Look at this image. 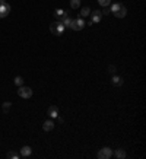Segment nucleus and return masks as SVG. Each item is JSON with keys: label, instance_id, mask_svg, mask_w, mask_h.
<instances>
[{"label": "nucleus", "instance_id": "f257e3e1", "mask_svg": "<svg viewBox=\"0 0 146 159\" xmlns=\"http://www.w3.org/2000/svg\"><path fill=\"white\" fill-rule=\"evenodd\" d=\"M64 25L60 22V20H55L54 23H51L50 25V32L53 34V35H63V32H64Z\"/></svg>", "mask_w": 146, "mask_h": 159}, {"label": "nucleus", "instance_id": "f03ea898", "mask_svg": "<svg viewBox=\"0 0 146 159\" xmlns=\"http://www.w3.org/2000/svg\"><path fill=\"white\" fill-rule=\"evenodd\" d=\"M18 95L20 96V98H25V99H28V98H31V96H32V89L28 88V86H19Z\"/></svg>", "mask_w": 146, "mask_h": 159}, {"label": "nucleus", "instance_id": "7ed1b4c3", "mask_svg": "<svg viewBox=\"0 0 146 159\" xmlns=\"http://www.w3.org/2000/svg\"><path fill=\"white\" fill-rule=\"evenodd\" d=\"M83 26H85V20L82 18H77V19H74V20L72 19L70 28H72L73 31H80V29H83Z\"/></svg>", "mask_w": 146, "mask_h": 159}, {"label": "nucleus", "instance_id": "20e7f679", "mask_svg": "<svg viewBox=\"0 0 146 159\" xmlns=\"http://www.w3.org/2000/svg\"><path fill=\"white\" fill-rule=\"evenodd\" d=\"M112 156V150L110 147H102L99 152H98V158L99 159H108Z\"/></svg>", "mask_w": 146, "mask_h": 159}, {"label": "nucleus", "instance_id": "39448f33", "mask_svg": "<svg viewBox=\"0 0 146 159\" xmlns=\"http://www.w3.org/2000/svg\"><path fill=\"white\" fill-rule=\"evenodd\" d=\"M10 12V4L4 3V4H0V18H6Z\"/></svg>", "mask_w": 146, "mask_h": 159}, {"label": "nucleus", "instance_id": "423d86ee", "mask_svg": "<svg viewBox=\"0 0 146 159\" xmlns=\"http://www.w3.org/2000/svg\"><path fill=\"white\" fill-rule=\"evenodd\" d=\"M112 13H114V16H115V18L121 19V18H124V16L127 15V9H126V6H124V4H121V7H120L118 10L112 12Z\"/></svg>", "mask_w": 146, "mask_h": 159}, {"label": "nucleus", "instance_id": "0eeeda50", "mask_svg": "<svg viewBox=\"0 0 146 159\" xmlns=\"http://www.w3.org/2000/svg\"><path fill=\"white\" fill-rule=\"evenodd\" d=\"M47 114H48V117H50V118H55V117H58V108H57L55 105L48 106Z\"/></svg>", "mask_w": 146, "mask_h": 159}, {"label": "nucleus", "instance_id": "6e6552de", "mask_svg": "<svg viewBox=\"0 0 146 159\" xmlns=\"http://www.w3.org/2000/svg\"><path fill=\"white\" fill-rule=\"evenodd\" d=\"M101 16H102L101 10H93L91 13V22L92 23H98V22L101 20Z\"/></svg>", "mask_w": 146, "mask_h": 159}, {"label": "nucleus", "instance_id": "1a4fd4ad", "mask_svg": "<svg viewBox=\"0 0 146 159\" xmlns=\"http://www.w3.org/2000/svg\"><path fill=\"white\" fill-rule=\"evenodd\" d=\"M54 18L57 19V20H60V22H61L64 18H67V13H66L63 9H57V10L54 12Z\"/></svg>", "mask_w": 146, "mask_h": 159}, {"label": "nucleus", "instance_id": "9d476101", "mask_svg": "<svg viewBox=\"0 0 146 159\" xmlns=\"http://www.w3.org/2000/svg\"><path fill=\"white\" fill-rule=\"evenodd\" d=\"M42 128H44V131H51V130L54 128L53 120H45V121L42 123Z\"/></svg>", "mask_w": 146, "mask_h": 159}, {"label": "nucleus", "instance_id": "9b49d317", "mask_svg": "<svg viewBox=\"0 0 146 159\" xmlns=\"http://www.w3.org/2000/svg\"><path fill=\"white\" fill-rule=\"evenodd\" d=\"M31 153H32V149H31L29 146H23V147L20 149V156H23V158L31 156Z\"/></svg>", "mask_w": 146, "mask_h": 159}, {"label": "nucleus", "instance_id": "f8f14e48", "mask_svg": "<svg viewBox=\"0 0 146 159\" xmlns=\"http://www.w3.org/2000/svg\"><path fill=\"white\" fill-rule=\"evenodd\" d=\"M111 82H112V85L114 86H121L123 85V77H120V76H112V79H111Z\"/></svg>", "mask_w": 146, "mask_h": 159}, {"label": "nucleus", "instance_id": "ddd939ff", "mask_svg": "<svg viewBox=\"0 0 146 159\" xmlns=\"http://www.w3.org/2000/svg\"><path fill=\"white\" fill-rule=\"evenodd\" d=\"M112 155L115 156V158H118V159H124L127 155H126V152L123 150V149H117L115 152H112Z\"/></svg>", "mask_w": 146, "mask_h": 159}, {"label": "nucleus", "instance_id": "4468645a", "mask_svg": "<svg viewBox=\"0 0 146 159\" xmlns=\"http://www.w3.org/2000/svg\"><path fill=\"white\" fill-rule=\"evenodd\" d=\"M91 15V10H89V7H82L80 9V16L82 18H85V16H89Z\"/></svg>", "mask_w": 146, "mask_h": 159}, {"label": "nucleus", "instance_id": "2eb2a0df", "mask_svg": "<svg viewBox=\"0 0 146 159\" xmlns=\"http://www.w3.org/2000/svg\"><path fill=\"white\" fill-rule=\"evenodd\" d=\"M61 23L64 25V28H70V23H72V18H64L63 20H61Z\"/></svg>", "mask_w": 146, "mask_h": 159}, {"label": "nucleus", "instance_id": "dca6fc26", "mask_svg": "<svg viewBox=\"0 0 146 159\" xmlns=\"http://www.w3.org/2000/svg\"><path fill=\"white\" fill-rule=\"evenodd\" d=\"M80 6V0H70V7L72 9H79Z\"/></svg>", "mask_w": 146, "mask_h": 159}, {"label": "nucleus", "instance_id": "f3484780", "mask_svg": "<svg viewBox=\"0 0 146 159\" xmlns=\"http://www.w3.org/2000/svg\"><path fill=\"white\" fill-rule=\"evenodd\" d=\"M121 4H123V3H114V4H111L110 12H115V10H118V9L121 7Z\"/></svg>", "mask_w": 146, "mask_h": 159}, {"label": "nucleus", "instance_id": "a211bd4d", "mask_svg": "<svg viewBox=\"0 0 146 159\" xmlns=\"http://www.w3.org/2000/svg\"><path fill=\"white\" fill-rule=\"evenodd\" d=\"M15 85H16V86H22V85H23V79H22V77H20V76H16V77H15Z\"/></svg>", "mask_w": 146, "mask_h": 159}, {"label": "nucleus", "instance_id": "6ab92c4d", "mask_svg": "<svg viewBox=\"0 0 146 159\" xmlns=\"http://www.w3.org/2000/svg\"><path fill=\"white\" fill-rule=\"evenodd\" d=\"M98 3H99L102 7H107V6L111 4V0H98Z\"/></svg>", "mask_w": 146, "mask_h": 159}, {"label": "nucleus", "instance_id": "aec40b11", "mask_svg": "<svg viewBox=\"0 0 146 159\" xmlns=\"http://www.w3.org/2000/svg\"><path fill=\"white\" fill-rule=\"evenodd\" d=\"M7 158H10V159H18L19 155H18V153H15V152H7Z\"/></svg>", "mask_w": 146, "mask_h": 159}, {"label": "nucleus", "instance_id": "412c9836", "mask_svg": "<svg viewBox=\"0 0 146 159\" xmlns=\"http://www.w3.org/2000/svg\"><path fill=\"white\" fill-rule=\"evenodd\" d=\"M10 105H12L10 102H4V104H3V111H4V112H7V111L10 109Z\"/></svg>", "mask_w": 146, "mask_h": 159}, {"label": "nucleus", "instance_id": "4be33fe9", "mask_svg": "<svg viewBox=\"0 0 146 159\" xmlns=\"http://www.w3.org/2000/svg\"><path fill=\"white\" fill-rule=\"evenodd\" d=\"M108 71L111 74H115V66H108Z\"/></svg>", "mask_w": 146, "mask_h": 159}, {"label": "nucleus", "instance_id": "5701e85b", "mask_svg": "<svg viewBox=\"0 0 146 159\" xmlns=\"http://www.w3.org/2000/svg\"><path fill=\"white\" fill-rule=\"evenodd\" d=\"M101 13H102V15H108V13H111V12H110L108 9H104V10H102Z\"/></svg>", "mask_w": 146, "mask_h": 159}, {"label": "nucleus", "instance_id": "b1692460", "mask_svg": "<svg viewBox=\"0 0 146 159\" xmlns=\"http://www.w3.org/2000/svg\"><path fill=\"white\" fill-rule=\"evenodd\" d=\"M4 3H7L6 0H0V4H4Z\"/></svg>", "mask_w": 146, "mask_h": 159}]
</instances>
